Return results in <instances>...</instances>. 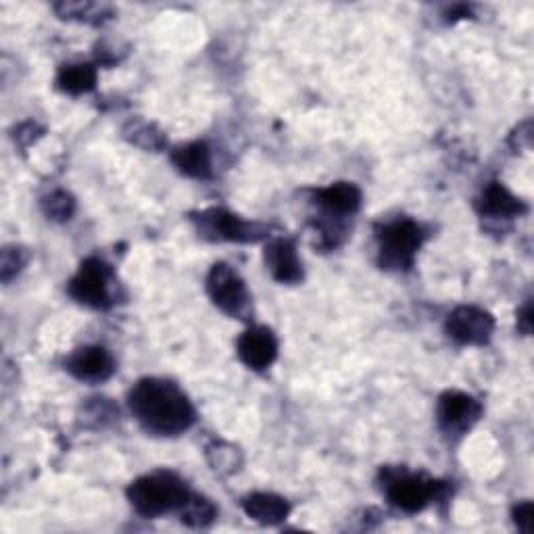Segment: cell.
<instances>
[{
	"instance_id": "277c9868",
	"label": "cell",
	"mask_w": 534,
	"mask_h": 534,
	"mask_svg": "<svg viewBox=\"0 0 534 534\" xmlns=\"http://www.w3.org/2000/svg\"><path fill=\"white\" fill-rule=\"evenodd\" d=\"M115 276L111 267L103 261L90 257L86 259L78 274L67 284V293L71 299L94 309H109L115 299Z\"/></svg>"
},
{
	"instance_id": "8fae6325",
	"label": "cell",
	"mask_w": 534,
	"mask_h": 534,
	"mask_svg": "<svg viewBox=\"0 0 534 534\" xmlns=\"http://www.w3.org/2000/svg\"><path fill=\"white\" fill-rule=\"evenodd\" d=\"M265 265L282 284H297L303 280V263L297 249L288 238L270 240L265 247Z\"/></svg>"
},
{
	"instance_id": "ba28073f",
	"label": "cell",
	"mask_w": 534,
	"mask_h": 534,
	"mask_svg": "<svg viewBox=\"0 0 534 534\" xmlns=\"http://www.w3.org/2000/svg\"><path fill=\"white\" fill-rule=\"evenodd\" d=\"M480 414H482V405L474 397L459 393V391H449L441 395L439 407H436L439 426L449 436L466 434L480 420Z\"/></svg>"
},
{
	"instance_id": "4fadbf2b",
	"label": "cell",
	"mask_w": 534,
	"mask_h": 534,
	"mask_svg": "<svg viewBox=\"0 0 534 534\" xmlns=\"http://www.w3.org/2000/svg\"><path fill=\"white\" fill-rule=\"evenodd\" d=\"M315 199H318V205L328 213V217H336V220H345L347 215H353L361 207V192L349 182H338L322 188L315 194Z\"/></svg>"
},
{
	"instance_id": "9a60e30c",
	"label": "cell",
	"mask_w": 534,
	"mask_h": 534,
	"mask_svg": "<svg viewBox=\"0 0 534 534\" xmlns=\"http://www.w3.org/2000/svg\"><path fill=\"white\" fill-rule=\"evenodd\" d=\"M174 165L188 178H211V151L205 142H192L180 147L172 155Z\"/></svg>"
},
{
	"instance_id": "7c38bea8",
	"label": "cell",
	"mask_w": 534,
	"mask_h": 534,
	"mask_svg": "<svg viewBox=\"0 0 534 534\" xmlns=\"http://www.w3.org/2000/svg\"><path fill=\"white\" fill-rule=\"evenodd\" d=\"M67 370L80 380L103 382L115 372V361L103 347H84L69 355Z\"/></svg>"
},
{
	"instance_id": "5b68a950",
	"label": "cell",
	"mask_w": 534,
	"mask_h": 534,
	"mask_svg": "<svg viewBox=\"0 0 534 534\" xmlns=\"http://www.w3.org/2000/svg\"><path fill=\"white\" fill-rule=\"evenodd\" d=\"M207 293L211 301L232 318L247 320V315L251 313L249 290L242 278L226 263L211 267L207 276Z\"/></svg>"
},
{
	"instance_id": "cb8c5ba5",
	"label": "cell",
	"mask_w": 534,
	"mask_h": 534,
	"mask_svg": "<svg viewBox=\"0 0 534 534\" xmlns=\"http://www.w3.org/2000/svg\"><path fill=\"white\" fill-rule=\"evenodd\" d=\"M532 516H534V509H532L530 501H524V503L514 507V520L522 532H532V528H534Z\"/></svg>"
},
{
	"instance_id": "d4e9b609",
	"label": "cell",
	"mask_w": 534,
	"mask_h": 534,
	"mask_svg": "<svg viewBox=\"0 0 534 534\" xmlns=\"http://www.w3.org/2000/svg\"><path fill=\"white\" fill-rule=\"evenodd\" d=\"M518 328L524 332V334H530L532 332V307L530 303L524 305L520 318H518Z\"/></svg>"
},
{
	"instance_id": "6da1fadb",
	"label": "cell",
	"mask_w": 534,
	"mask_h": 534,
	"mask_svg": "<svg viewBox=\"0 0 534 534\" xmlns=\"http://www.w3.org/2000/svg\"><path fill=\"white\" fill-rule=\"evenodd\" d=\"M134 418L144 430L159 436H176L194 424V407L174 382L144 378L128 395Z\"/></svg>"
},
{
	"instance_id": "52a82bcc",
	"label": "cell",
	"mask_w": 534,
	"mask_h": 534,
	"mask_svg": "<svg viewBox=\"0 0 534 534\" xmlns=\"http://www.w3.org/2000/svg\"><path fill=\"white\" fill-rule=\"evenodd\" d=\"M194 222L199 226L201 236L209 240H228V242H257L267 238L270 228L257 222H247L242 217L224 211V209H209L199 215H194Z\"/></svg>"
},
{
	"instance_id": "44dd1931",
	"label": "cell",
	"mask_w": 534,
	"mask_h": 534,
	"mask_svg": "<svg viewBox=\"0 0 534 534\" xmlns=\"http://www.w3.org/2000/svg\"><path fill=\"white\" fill-rule=\"evenodd\" d=\"M207 457L213 470L220 474H232L240 466V451L228 443H213L207 447Z\"/></svg>"
},
{
	"instance_id": "8992f818",
	"label": "cell",
	"mask_w": 534,
	"mask_h": 534,
	"mask_svg": "<svg viewBox=\"0 0 534 534\" xmlns=\"http://www.w3.org/2000/svg\"><path fill=\"white\" fill-rule=\"evenodd\" d=\"M384 487H386V497L395 507L403 509V512L416 514L439 495L443 489L441 482H434L424 476H416L409 472H386L384 476Z\"/></svg>"
},
{
	"instance_id": "ffe728a7",
	"label": "cell",
	"mask_w": 534,
	"mask_h": 534,
	"mask_svg": "<svg viewBox=\"0 0 534 534\" xmlns=\"http://www.w3.org/2000/svg\"><path fill=\"white\" fill-rule=\"evenodd\" d=\"M182 512V522H186L188 526H207L215 520V507L197 495H190L188 501L180 507Z\"/></svg>"
},
{
	"instance_id": "30bf717a",
	"label": "cell",
	"mask_w": 534,
	"mask_h": 534,
	"mask_svg": "<svg viewBox=\"0 0 534 534\" xmlns=\"http://www.w3.org/2000/svg\"><path fill=\"white\" fill-rule=\"evenodd\" d=\"M236 351L251 370H267L278 357V341L272 330L255 326L238 338Z\"/></svg>"
},
{
	"instance_id": "ac0fdd59",
	"label": "cell",
	"mask_w": 534,
	"mask_h": 534,
	"mask_svg": "<svg viewBox=\"0 0 534 534\" xmlns=\"http://www.w3.org/2000/svg\"><path fill=\"white\" fill-rule=\"evenodd\" d=\"M55 11L63 19H78V21L92 23V26L105 23L113 15V9L101 3H59L55 5Z\"/></svg>"
},
{
	"instance_id": "9c48e42d",
	"label": "cell",
	"mask_w": 534,
	"mask_h": 534,
	"mask_svg": "<svg viewBox=\"0 0 534 534\" xmlns=\"http://www.w3.org/2000/svg\"><path fill=\"white\" fill-rule=\"evenodd\" d=\"M495 320L478 307H457L447 320V332L461 345H484L493 336Z\"/></svg>"
},
{
	"instance_id": "7402d4cb",
	"label": "cell",
	"mask_w": 534,
	"mask_h": 534,
	"mask_svg": "<svg viewBox=\"0 0 534 534\" xmlns=\"http://www.w3.org/2000/svg\"><path fill=\"white\" fill-rule=\"evenodd\" d=\"M42 209L48 217H51V220L65 222V220H69L71 215H74L76 201L65 190H55V192L48 194V197H44Z\"/></svg>"
},
{
	"instance_id": "5bb4252c",
	"label": "cell",
	"mask_w": 534,
	"mask_h": 534,
	"mask_svg": "<svg viewBox=\"0 0 534 534\" xmlns=\"http://www.w3.org/2000/svg\"><path fill=\"white\" fill-rule=\"evenodd\" d=\"M478 211L482 215L491 217V220H512V217L522 215L526 207L505 186L495 182L482 192V197L478 201Z\"/></svg>"
},
{
	"instance_id": "2e32d148",
	"label": "cell",
	"mask_w": 534,
	"mask_h": 534,
	"mask_svg": "<svg viewBox=\"0 0 534 534\" xmlns=\"http://www.w3.org/2000/svg\"><path fill=\"white\" fill-rule=\"evenodd\" d=\"M242 509H245V514L249 518L261 524H278L290 512L288 503L282 497L272 495V493H253L245 497V501H242Z\"/></svg>"
},
{
	"instance_id": "7a4b0ae2",
	"label": "cell",
	"mask_w": 534,
	"mask_h": 534,
	"mask_svg": "<svg viewBox=\"0 0 534 534\" xmlns=\"http://www.w3.org/2000/svg\"><path fill=\"white\" fill-rule=\"evenodd\" d=\"M190 493L186 484L169 472H157L134 480L128 489V499L138 514L155 518L180 509Z\"/></svg>"
},
{
	"instance_id": "603a6c76",
	"label": "cell",
	"mask_w": 534,
	"mask_h": 534,
	"mask_svg": "<svg viewBox=\"0 0 534 534\" xmlns=\"http://www.w3.org/2000/svg\"><path fill=\"white\" fill-rule=\"evenodd\" d=\"M23 265H26V253L17 247H7L3 251V261H0V276H3L5 282H9L21 272Z\"/></svg>"
},
{
	"instance_id": "d6986e66",
	"label": "cell",
	"mask_w": 534,
	"mask_h": 534,
	"mask_svg": "<svg viewBox=\"0 0 534 534\" xmlns=\"http://www.w3.org/2000/svg\"><path fill=\"white\" fill-rule=\"evenodd\" d=\"M124 138L144 151H161L165 147L163 132L155 124H149V121L142 119L130 121L124 128Z\"/></svg>"
},
{
	"instance_id": "3957f363",
	"label": "cell",
	"mask_w": 534,
	"mask_h": 534,
	"mask_svg": "<svg viewBox=\"0 0 534 534\" xmlns=\"http://www.w3.org/2000/svg\"><path fill=\"white\" fill-rule=\"evenodd\" d=\"M422 242L424 232L416 222L397 220L386 224L378 234V261L384 270H409L416 261Z\"/></svg>"
},
{
	"instance_id": "e0dca14e",
	"label": "cell",
	"mask_w": 534,
	"mask_h": 534,
	"mask_svg": "<svg viewBox=\"0 0 534 534\" xmlns=\"http://www.w3.org/2000/svg\"><path fill=\"white\" fill-rule=\"evenodd\" d=\"M96 84V69L88 63L65 65L57 76V86L69 94H84Z\"/></svg>"
}]
</instances>
